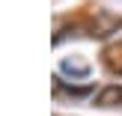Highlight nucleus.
Instances as JSON below:
<instances>
[{"instance_id": "nucleus-1", "label": "nucleus", "mask_w": 122, "mask_h": 116, "mask_svg": "<svg viewBox=\"0 0 122 116\" xmlns=\"http://www.w3.org/2000/svg\"><path fill=\"white\" fill-rule=\"evenodd\" d=\"M119 27H122V18H119V15H113V12H98V15L89 21L86 33L92 36V39H104V36L116 33Z\"/></svg>"}, {"instance_id": "nucleus-2", "label": "nucleus", "mask_w": 122, "mask_h": 116, "mask_svg": "<svg viewBox=\"0 0 122 116\" xmlns=\"http://www.w3.org/2000/svg\"><path fill=\"white\" fill-rule=\"evenodd\" d=\"M95 104L98 107H122V83H110V86L98 89Z\"/></svg>"}, {"instance_id": "nucleus-3", "label": "nucleus", "mask_w": 122, "mask_h": 116, "mask_svg": "<svg viewBox=\"0 0 122 116\" xmlns=\"http://www.w3.org/2000/svg\"><path fill=\"white\" fill-rule=\"evenodd\" d=\"M104 63H107V69H110L113 75H122V42L104 54Z\"/></svg>"}]
</instances>
